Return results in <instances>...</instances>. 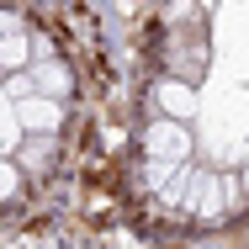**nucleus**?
<instances>
[{
  "label": "nucleus",
  "mask_w": 249,
  "mask_h": 249,
  "mask_svg": "<svg viewBox=\"0 0 249 249\" xmlns=\"http://www.w3.org/2000/svg\"><path fill=\"white\" fill-rule=\"evenodd\" d=\"M16 117H21V127H27V138H53L58 133V122H64V101H48V96H27V101H5Z\"/></svg>",
  "instance_id": "f257e3e1"
},
{
  "label": "nucleus",
  "mask_w": 249,
  "mask_h": 249,
  "mask_svg": "<svg viewBox=\"0 0 249 249\" xmlns=\"http://www.w3.org/2000/svg\"><path fill=\"white\" fill-rule=\"evenodd\" d=\"M223 201H233V186L228 180H217V175H207V170H196L191 175V191H186V212L191 217H217L223 212Z\"/></svg>",
  "instance_id": "f03ea898"
},
{
  "label": "nucleus",
  "mask_w": 249,
  "mask_h": 249,
  "mask_svg": "<svg viewBox=\"0 0 249 249\" xmlns=\"http://www.w3.org/2000/svg\"><path fill=\"white\" fill-rule=\"evenodd\" d=\"M143 143H149V159H170V164H186V154H191V133H186L180 122H154Z\"/></svg>",
  "instance_id": "7ed1b4c3"
},
{
  "label": "nucleus",
  "mask_w": 249,
  "mask_h": 249,
  "mask_svg": "<svg viewBox=\"0 0 249 249\" xmlns=\"http://www.w3.org/2000/svg\"><path fill=\"white\" fill-rule=\"evenodd\" d=\"M32 85H37V96L64 101L69 90H74V74H69L64 58H43V64H32Z\"/></svg>",
  "instance_id": "20e7f679"
},
{
  "label": "nucleus",
  "mask_w": 249,
  "mask_h": 249,
  "mask_svg": "<svg viewBox=\"0 0 249 249\" xmlns=\"http://www.w3.org/2000/svg\"><path fill=\"white\" fill-rule=\"evenodd\" d=\"M154 101L164 106V117H196V90H191V85H175V80H164V85L154 90Z\"/></svg>",
  "instance_id": "39448f33"
},
{
  "label": "nucleus",
  "mask_w": 249,
  "mask_h": 249,
  "mask_svg": "<svg viewBox=\"0 0 249 249\" xmlns=\"http://www.w3.org/2000/svg\"><path fill=\"white\" fill-rule=\"evenodd\" d=\"M27 53H32V43H27L21 21H16V16H5V43H0V58H5V69L16 74V69L27 64Z\"/></svg>",
  "instance_id": "423d86ee"
},
{
  "label": "nucleus",
  "mask_w": 249,
  "mask_h": 249,
  "mask_svg": "<svg viewBox=\"0 0 249 249\" xmlns=\"http://www.w3.org/2000/svg\"><path fill=\"white\" fill-rule=\"evenodd\" d=\"M48 159H53V138H27L21 164H32V170H37V164H48Z\"/></svg>",
  "instance_id": "0eeeda50"
},
{
  "label": "nucleus",
  "mask_w": 249,
  "mask_h": 249,
  "mask_svg": "<svg viewBox=\"0 0 249 249\" xmlns=\"http://www.w3.org/2000/svg\"><path fill=\"white\" fill-rule=\"evenodd\" d=\"M27 96H37L32 74H11V80H5V101H27Z\"/></svg>",
  "instance_id": "6e6552de"
},
{
  "label": "nucleus",
  "mask_w": 249,
  "mask_h": 249,
  "mask_svg": "<svg viewBox=\"0 0 249 249\" xmlns=\"http://www.w3.org/2000/svg\"><path fill=\"white\" fill-rule=\"evenodd\" d=\"M16 186H21V175H16V159H5V175H0V191H5V196H16Z\"/></svg>",
  "instance_id": "1a4fd4ad"
}]
</instances>
